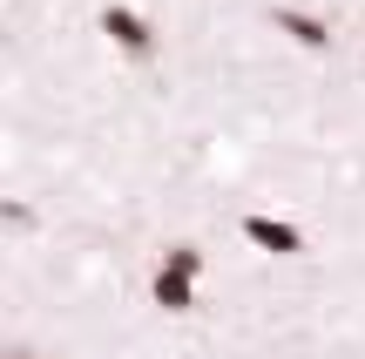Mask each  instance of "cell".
Returning a JSON list of instances; mask_svg holds the SVG:
<instances>
[{
	"instance_id": "obj_6",
	"label": "cell",
	"mask_w": 365,
	"mask_h": 359,
	"mask_svg": "<svg viewBox=\"0 0 365 359\" xmlns=\"http://www.w3.org/2000/svg\"><path fill=\"white\" fill-rule=\"evenodd\" d=\"M7 359H34V353H7Z\"/></svg>"
},
{
	"instance_id": "obj_2",
	"label": "cell",
	"mask_w": 365,
	"mask_h": 359,
	"mask_svg": "<svg viewBox=\"0 0 365 359\" xmlns=\"http://www.w3.org/2000/svg\"><path fill=\"white\" fill-rule=\"evenodd\" d=\"M244 238L257 244V251H271V258H298L304 251V231L284 224V217H271V211H250L244 217Z\"/></svg>"
},
{
	"instance_id": "obj_3",
	"label": "cell",
	"mask_w": 365,
	"mask_h": 359,
	"mask_svg": "<svg viewBox=\"0 0 365 359\" xmlns=\"http://www.w3.org/2000/svg\"><path fill=\"white\" fill-rule=\"evenodd\" d=\"M190 271H176V265H156V285H149V292H156V305L163 312H196V292H190Z\"/></svg>"
},
{
	"instance_id": "obj_4",
	"label": "cell",
	"mask_w": 365,
	"mask_h": 359,
	"mask_svg": "<svg viewBox=\"0 0 365 359\" xmlns=\"http://www.w3.org/2000/svg\"><path fill=\"white\" fill-rule=\"evenodd\" d=\"M271 21H277V34H291V41H298V48H325V41H331V27L318 21V14H298V7H277Z\"/></svg>"
},
{
	"instance_id": "obj_1",
	"label": "cell",
	"mask_w": 365,
	"mask_h": 359,
	"mask_svg": "<svg viewBox=\"0 0 365 359\" xmlns=\"http://www.w3.org/2000/svg\"><path fill=\"white\" fill-rule=\"evenodd\" d=\"M102 34L115 41L122 54H135V61H149V54H156V27H149L135 7H122V0H115V7H102Z\"/></svg>"
},
{
	"instance_id": "obj_5",
	"label": "cell",
	"mask_w": 365,
	"mask_h": 359,
	"mask_svg": "<svg viewBox=\"0 0 365 359\" xmlns=\"http://www.w3.org/2000/svg\"><path fill=\"white\" fill-rule=\"evenodd\" d=\"M163 265H176V271H203V251H196V244H170V251H163Z\"/></svg>"
}]
</instances>
